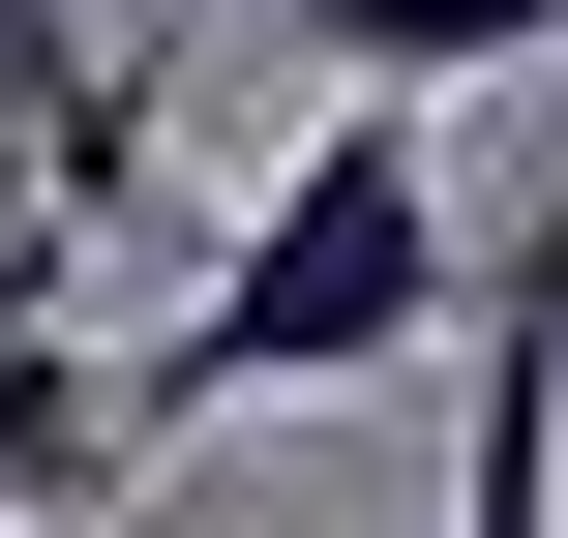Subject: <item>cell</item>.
I'll return each mask as SVG.
<instances>
[{"instance_id":"cell-1","label":"cell","mask_w":568,"mask_h":538,"mask_svg":"<svg viewBox=\"0 0 568 538\" xmlns=\"http://www.w3.org/2000/svg\"><path fill=\"white\" fill-rule=\"evenodd\" d=\"M419 329H479V240H449V150H419V90H329V150L240 210V270L120 359V419L180 449V419H270V389H359V359H419Z\"/></svg>"},{"instance_id":"cell-2","label":"cell","mask_w":568,"mask_h":538,"mask_svg":"<svg viewBox=\"0 0 568 538\" xmlns=\"http://www.w3.org/2000/svg\"><path fill=\"white\" fill-rule=\"evenodd\" d=\"M120 479H150V419H120V359H90L60 300H30V329H0V538H60V509H120Z\"/></svg>"},{"instance_id":"cell-3","label":"cell","mask_w":568,"mask_h":538,"mask_svg":"<svg viewBox=\"0 0 568 538\" xmlns=\"http://www.w3.org/2000/svg\"><path fill=\"white\" fill-rule=\"evenodd\" d=\"M270 30H300L329 90H479V60H539L568 0H270Z\"/></svg>"},{"instance_id":"cell-4","label":"cell","mask_w":568,"mask_h":538,"mask_svg":"<svg viewBox=\"0 0 568 538\" xmlns=\"http://www.w3.org/2000/svg\"><path fill=\"white\" fill-rule=\"evenodd\" d=\"M0 120H60V150H90V210L150 180V90H120V60H90L60 0H0Z\"/></svg>"}]
</instances>
